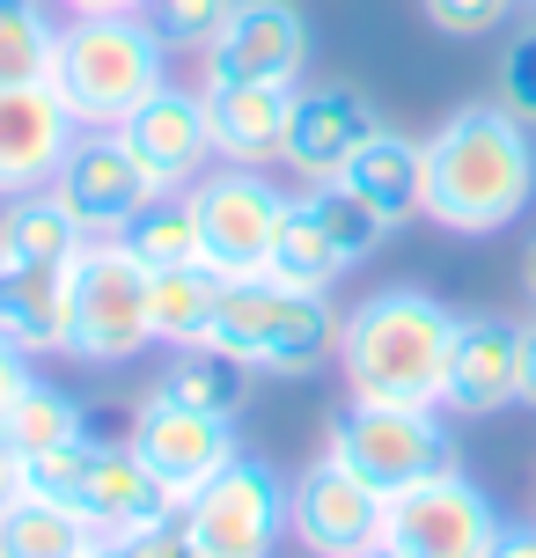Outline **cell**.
Segmentation results:
<instances>
[{
    "mask_svg": "<svg viewBox=\"0 0 536 558\" xmlns=\"http://www.w3.org/2000/svg\"><path fill=\"white\" fill-rule=\"evenodd\" d=\"M536 198V147L508 104H463L426 140V221L449 235H500Z\"/></svg>",
    "mask_w": 536,
    "mask_h": 558,
    "instance_id": "cell-1",
    "label": "cell"
},
{
    "mask_svg": "<svg viewBox=\"0 0 536 558\" xmlns=\"http://www.w3.org/2000/svg\"><path fill=\"white\" fill-rule=\"evenodd\" d=\"M455 316L419 287H382L339 324V367L361 404H419L441 412Z\"/></svg>",
    "mask_w": 536,
    "mask_h": 558,
    "instance_id": "cell-2",
    "label": "cell"
},
{
    "mask_svg": "<svg viewBox=\"0 0 536 558\" xmlns=\"http://www.w3.org/2000/svg\"><path fill=\"white\" fill-rule=\"evenodd\" d=\"M162 82H170V45L147 15H74L59 29L52 88L82 125L118 133Z\"/></svg>",
    "mask_w": 536,
    "mask_h": 558,
    "instance_id": "cell-3",
    "label": "cell"
},
{
    "mask_svg": "<svg viewBox=\"0 0 536 558\" xmlns=\"http://www.w3.org/2000/svg\"><path fill=\"white\" fill-rule=\"evenodd\" d=\"M206 345H221L251 375H316L324 361H339V308L272 272L221 279V308H214Z\"/></svg>",
    "mask_w": 536,
    "mask_h": 558,
    "instance_id": "cell-4",
    "label": "cell"
},
{
    "mask_svg": "<svg viewBox=\"0 0 536 558\" xmlns=\"http://www.w3.org/2000/svg\"><path fill=\"white\" fill-rule=\"evenodd\" d=\"M147 287L155 272L125 251V235H88L82 257L66 265V353L88 367H118L155 345Z\"/></svg>",
    "mask_w": 536,
    "mask_h": 558,
    "instance_id": "cell-5",
    "label": "cell"
},
{
    "mask_svg": "<svg viewBox=\"0 0 536 558\" xmlns=\"http://www.w3.org/2000/svg\"><path fill=\"white\" fill-rule=\"evenodd\" d=\"M353 477H367L375 493H404L419 477L449 471V426L441 412H419V404H345L331 418V448Z\"/></svg>",
    "mask_w": 536,
    "mask_h": 558,
    "instance_id": "cell-6",
    "label": "cell"
},
{
    "mask_svg": "<svg viewBox=\"0 0 536 558\" xmlns=\"http://www.w3.org/2000/svg\"><path fill=\"white\" fill-rule=\"evenodd\" d=\"M184 198H192L206 272L251 279V272H265V265H272V235H280V221H287V192L272 184V177L221 162L214 177H198Z\"/></svg>",
    "mask_w": 536,
    "mask_h": 558,
    "instance_id": "cell-7",
    "label": "cell"
},
{
    "mask_svg": "<svg viewBox=\"0 0 536 558\" xmlns=\"http://www.w3.org/2000/svg\"><path fill=\"white\" fill-rule=\"evenodd\" d=\"M500 530H508V522L492 514V500L449 463V471H434V477H419V485L390 493L382 544L404 551V558H492Z\"/></svg>",
    "mask_w": 536,
    "mask_h": 558,
    "instance_id": "cell-8",
    "label": "cell"
},
{
    "mask_svg": "<svg viewBox=\"0 0 536 558\" xmlns=\"http://www.w3.org/2000/svg\"><path fill=\"white\" fill-rule=\"evenodd\" d=\"M184 530L214 558H272V544H280V530H287L280 471L257 463V456H235L214 485H198L192 500H184Z\"/></svg>",
    "mask_w": 536,
    "mask_h": 558,
    "instance_id": "cell-9",
    "label": "cell"
},
{
    "mask_svg": "<svg viewBox=\"0 0 536 558\" xmlns=\"http://www.w3.org/2000/svg\"><path fill=\"white\" fill-rule=\"evenodd\" d=\"M52 192H59V206L82 221V235H125V228L147 214L155 177H147L141 155L125 147V133L82 125L74 147H66V162L52 169Z\"/></svg>",
    "mask_w": 536,
    "mask_h": 558,
    "instance_id": "cell-10",
    "label": "cell"
},
{
    "mask_svg": "<svg viewBox=\"0 0 536 558\" xmlns=\"http://www.w3.org/2000/svg\"><path fill=\"white\" fill-rule=\"evenodd\" d=\"M287 522L316 558H367L390 522V493L353 477L339 456H316L309 471L287 485Z\"/></svg>",
    "mask_w": 536,
    "mask_h": 558,
    "instance_id": "cell-11",
    "label": "cell"
},
{
    "mask_svg": "<svg viewBox=\"0 0 536 558\" xmlns=\"http://www.w3.org/2000/svg\"><path fill=\"white\" fill-rule=\"evenodd\" d=\"M133 456H141L147 471L176 493V507H184L198 485H214L243 448H235V418L198 412V404H184V397L155 390L141 404V418H133Z\"/></svg>",
    "mask_w": 536,
    "mask_h": 558,
    "instance_id": "cell-12",
    "label": "cell"
},
{
    "mask_svg": "<svg viewBox=\"0 0 536 558\" xmlns=\"http://www.w3.org/2000/svg\"><path fill=\"white\" fill-rule=\"evenodd\" d=\"M309 15L294 0H235L228 29L206 45V82H302Z\"/></svg>",
    "mask_w": 536,
    "mask_h": 558,
    "instance_id": "cell-13",
    "label": "cell"
},
{
    "mask_svg": "<svg viewBox=\"0 0 536 558\" xmlns=\"http://www.w3.org/2000/svg\"><path fill=\"white\" fill-rule=\"evenodd\" d=\"M382 133V118L367 104V88L353 82H316V88H294V118H287V169L302 184H324L339 177L367 140Z\"/></svg>",
    "mask_w": 536,
    "mask_h": 558,
    "instance_id": "cell-14",
    "label": "cell"
},
{
    "mask_svg": "<svg viewBox=\"0 0 536 558\" xmlns=\"http://www.w3.org/2000/svg\"><path fill=\"white\" fill-rule=\"evenodd\" d=\"M118 133H125L133 155H141V169L155 177V192H192L198 177H206V162H214L206 96H192V88H176V82L155 88L141 111L118 125Z\"/></svg>",
    "mask_w": 536,
    "mask_h": 558,
    "instance_id": "cell-15",
    "label": "cell"
},
{
    "mask_svg": "<svg viewBox=\"0 0 536 558\" xmlns=\"http://www.w3.org/2000/svg\"><path fill=\"white\" fill-rule=\"evenodd\" d=\"M74 133H82V118L59 104L52 82L0 88V198L45 192V184H52V169L66 162Z\"/></svg>",
    "mask_w": 536,
    "mask_h": 558,
    "instance_id": "cell-16",
    "label": "cell"
},
{
    "mask_svg": "<svg viewBox=\"0 0 536 558\" xmlns=\"http://www.w3.org/2000/svg\"><path fill=\"white\" fill-rule=\"evenodd\" d=\"M514 397H522V324H508V316H455L441 412L492 418V412H508Z\"/></svg>",
    "mask_w": 536,
    "mask_h": 558,
    "instance_id": "cell-17",
    "label": "cell"
},
{
    "mask_svg": "<svg viewBox=\"0 0 536 558\" xmlns=\"http://www.w3.org/2000/svg\"><path fill=\"white\" fill-rule=\"evenodd\" d=\"M294 88L302 82H206V133H214V162L265 169L287 155V118H294Z\"/></svg>",
    "mask_w": 536,
    "mask_h": 558,
    "instance_id": "cell-18",
    "label": "cell"
},
{
    "mask_svg": "<svg viewBox=\"0 0 536 558\" xmlns=\"http://www.w3.org/2000/svg\"><path fill=\"white\" fill-rule=\"evenodd\" d=\"M82 514L103 530V544H118V536H133V530L176 522L184 507H176V493L147 471L141 456H133V441H125V448L96 441V463H88V485H82Z\"/></svg>",
    "mask_w": 536,
    "mask_h": 558,
    "instance_id": "cell-19",
    "label": "cell"
},
{
    "mask_svg": "<svg viewBox=\"0 0 536 558\" xmlns=\"http://www.w3.org/2000/svg\"><path fill=\"white\" fill-rule=\"evenodd\" d=\"M339 177L397 228V221H412V214L426 206V140H404V133H390V125H382V133L367 140V147L339 169Z\"/></svg>",
    "mask_w": 536,
    "mask_h": 558,
    "instance_id": "cell-20",
    "label": "cell"
},
{
    "mask_svg": "<svg viewBox=\"0 0 536 558\" xmlns=\"http://www.w3.org/2000/svg\"><path fill=\"white\" fill-rule=\"evenodd\" d=\"M0 331L23 353H66V265H0Z\"/></svg>",
    "mask_w": 536,
    "mask_h": 558,
    "instance_id": "cell-21",
    "label": "cell"
},
{
    "mask_svg": "<svg viewBox=\"0 0 536 558\" xmlns=\"http://www.w3.org/2000/svg\"><path fill=\"white\" fill-rule=\"evenodd\" d=\"M88 551H103V530L82 507L37 500V493H15L0 507V558H88Z\"/></svg>",
    "mask_w": 536,
    "mask_h": 558,
    "instance_id": "cell-22",
    "label": "cell"
},
{
    "mask_svg": "<svg viewBox=\"0 0 536 558\" xmlns=\"http://www.w3.org/2000/svg\"><path fill=\"white\" fill-rule=\"evenodd\" d=\"M82 221L59 206V192H15L0 206V265H74L82 257Z\"/></svg>",
    "mask_w": 536,
    "mask_h": 558,
    "instance_id": "cell-23",
    "label": "cell"
},
{
    "mask_svg": "<svg viewBox=\"0 0 536 558\" xmlns=\"http://www.w3.org/2000/svg\"><path fill=\"white\" fill-rule=\"evenodd\" d=\"M0 441H8L15 463H29V456H52V448H66V441H88V418L66 390H52V383L29 375L23 390L0 404Z\"/></svg>",
    "mask_w": 536,
    "mask_h": 558,
    "instance_id": "cell-24",
    "label": "cell"
},
{
    "mask_svg": "<svg viewBox=\"0 0 536 558\" xmlns=\"http://www.w3.org/2000/svg\"><path fill=\"white\" fill-rule=\"evenodd\" d=\"M214 308H221V272H206V265L155 272V287H147V316H155L162 345H206Z\"/></svg>",
    "mask_w": 536,
    "mask_h": 558,
    "instance_id": "cell-25",
    "label": "cell"
},
{
    "mask_svg": "<svg viewBox=\"0 0 536 558\" xmlns=\"http://www.w3.org/2000/svg\"><path fill=\"white\" fill-rule=\"evenodd\" d=\"M265 272L287 279V287H309V294H331L345 279V251L316 228V214L302 198H287V221H280V235H272V265H265Z\"/></svg>",
    "mask_w": 536,
    "mask_h": 558,
    "instance_id": "cell-26",
    "label": "cell"
},
{
    "mask_svg": "<svg viewBox=\"0 0 536 558\" xmlns=\"http://www.w3.org/2000/svg\"><path fill=\"white\" fill-rule=\"evenodd\" d=\"M59 29L45 15V0H0V88L52 82Z\"/></svg>",
    "mask_w": 536,
    "mask_h": 558,
    "instance_id": "cell-27",
    "label": "cell"
},
{
    "mask_svg": "<svg viewBox=\"0 0 536 558\" xmlns=\"http://www.w3.org/2000/svg\"><path fill=\"white\" fill-rule=\"evenodd\" d=\"M125 251L141 257L147 272H176V265H206L198 257V221H192V198L184 192H155L147 214L125 228Z\"/></svg>",
    "mask_w": 536,
    "mask_h": 558,
    "instance_id": "cell-28",
    "label": "cell"
},
{
    "mask_svg": "<svg viewBox=\"0 0 536 558\" xmlns=\"http://www.w3.org/2000/svg\"><path fill=\"white\" fill-rule=\"evenodd\" d=\"M302 206H309L316 228H324V235L345 251V265L375 257V251H382V235H390V221H382V214H375V206H367V198L353 192L345 177H324V184H309V192H302Z\"/></svg>",
    "mask_w": 536,
    "mask_h": 558,
    "instance_id": "cell-29",
    "label": "cell"
},
{
    "mask_svg": "<svg viewBox=\"0 0 536 558\" xmlns=\"http://www.w3.org/2000/svg\"><path fill=\"white\" fill-rule=\"evenodd\" d=\"M243 375H251V367L228 361L221 345H176V361H170V375H162V390L184 397V404H198V412L235 418V404H243Z\"/></svg>",
    "mask_w": 536,
    "mask_h": 558,
    "instance_id": "cell-30",
    "label": "cell"
},
{
    "mask_svg": "<svg viewBox=\"0 0 536 558\" xmlns=\"http://www.w3.org/2000/svg\"><path fill=\"white\" fill-rule=\"evenodd\" d=\"M228 15H235V0H147V23L162 29L170 52H206L228 29Z\"/></svg>",
    "mask_w": 536,
    "mask_h": 558,
    "instance_id": "cell-31",
    "label": "cell"
},
{
    "mask_svg": "<svg viewBox=\"0 0 536 558\" xmlns=\"http://www.w3.org/2000/svg\"><path fill=\"white\" fill-rule=\"evenodd\" d=\"M88 463H96V441H66V448H52V456H29V463H15V477H23V493H37V500L82 507Z\"/></svg>",
    "mask_w": 536,
    "mask_h": 558,
    "instance_id": "cell-32",
    "label": "cell"
},
{
    "mask_svg": "<svg viewBox=\"0 0 536 558\" xmlns=\"http://www.w3.org/2000/svg\"><path fill=\"white\" fill-rule=\"evenodd\" d=\"M500 104L536 133V23L508 37V52H500Z\"/></svg>",
    "mask_w": 536,
    "mask_h": 558,
    "instance_id": "cell-33",
    "label": "cell"
},
{
    "mask_svg": "<svg viewBox=\"0 0 536 558\" xmlns=\"http://www.w3.org/2000/svg\"><path fill=\"white\" fill-rule=\"evenodd\" d=\"M419 8H426V23L449 29V37H485V29L508 23L522 0H419Z\"/></svg>",
    "mask_w": 536,
    "mask_h": 558,
    "instance_id": "cell-34",
    "label": "cell"
},
{
    "mask_svg": "<svg viewBox=\"0 0 536 558\" xmlns=\"http://www.w3.org/2000/svg\"><path fill=\"white\" fill-rule=\"evenodd\" d=\"M111 551H118V558H192L198 544H192V530H184V514H176V522H155V530L118 536Z\"/></svg>",
    "mask_w": 536,
    "mask_h": 558,
    "instance_id": "cell-35",
    "label": "cell"
},
{
    "mask_svg": "<svg viewBox=\"0 0 536 558\" xmlns=\"http://www.w3.org/2000/svg\"><path fill=\"white\" fill-rule=\"evenodd\" d=\"M23 383H29V353H23V345H15L8 331H0V404L23 390Z\"/></svg>",
    "mask_w": 536,
    "mask_h": 558,
    "instance_id": "cell-36",
    "label": "cell"
},
{
    "mask_svg": "<svg viewBox=\"0 0 536 558\" xmlns=\"http://www.w3.org/2000/svg\"><path fill=\"white\" fill-rule=\"evenodd\" d=\"M492 558H536V522H529V530H500Z\"/></svg>",
    "mask_w": 536,
    "mask_h": 558,
    "instance_id": "cell-37",
    "label": "cell"
},
{
    "mask_svg": "<svg viewBox=\"0 0 536 558\" xmlns=\"http://www.w3.org/2000/svg\"><path fill=\"white\" fill-rule=\"evenodd\" d=\"M74 15H147V0H66Z\"/></svg>",
    "mask_w": 536,
    "mask_h": 558,
    "instance_id": "cell-38",
    "label": "cell"
},
{
    "mask_svg": "<svg viewBox=\"0 0 536 558\" xmlns=\"http://www.w3.org/2000/svg\"><path fill=\"white\" fill-rule=\"evenodd\" d=\"M522 404H536V324L522 331Z\"/></svg>",
    "mask_w": 536,
    "mask_h": 558,
    "instance_id": "cell-39",
    "label": "cell"
},
{
    "mask_svg": "<svg viewBox=\"0 0 536 558\" xmlns=\"http://www.w3.org/2000/svg\"><path fill=\"white\" fill-rule=\"evenodd\" d=\"M23 493V477H15V456H8V441H0V507Z\"/></svg>",
    "mask_w": 536,
    "mask_h": 558,
    "instance_id": "cell-40",
    "label": "cell"
},
{
    "mask_svg": "<svg viewBox=\"0 0 536 558\" xmlns=\"http://www.w3.org/2000/svg\"><path fill=\"white\" fill-rule=\"evenodd\" d=\"M522 287H529V302H536V243H529V257H522Z\"/></svg>",
    "mask_w": 536,
    "mask_h": 558,
    "instance_id": "cell-41",
    "label": "cell"
},
{
    "mask_svg": "<svg viewBox=\"0 0 536 558\" xmlns=\"http://www.w3.org/2000/svg\"><path fill=\"white\" fill-rule=\"evenodd\" d=\"M367 558H404V551H390V544H375V551H367Z\"/></svg>",
    "mask_w": 536,
    "mask_h": 558,
    "instance_id": "cell-42",
    "label": "cell"
},
{
    "mask_svg": "<svg viewBox=\"0 0 536 558\" xmlns=\"http://www.w3.org/2000/svg\"><path fill=\"white\" fill-rule=\"evenodd\" d=\"M88 558H118V551H111V544H103V551H88Z\"/></svg>",
    "mask_w": 536,
    "mask_h": 558,
    "instance_id": "cell-43",
    "label": "cell"
},
{
    "mask_svg": "<svg viewBox=\"0 0 536 558\" xmlns=\"http://www.w3.org/2000/svg\"><path fill=\"white\" fill-rule=\"evenodd\" d=\"M529 8H536V0H529Z\"/></svg>",
    "mask_w": 536,
    "mask_h": 558,
    "instance_id": "cell-44",
    "label": "cell"
}]
</instances>
